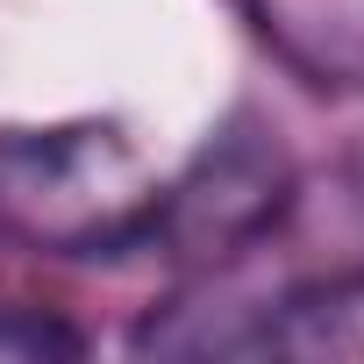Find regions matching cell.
Instances as JSON below:
<instances>
[{"label": "cell", "mask_w": 364, "mask_h": 364, "mask_svg": "<svg viewBox=\"0 0 364 364\" xmlns=\"http://www.w3.org/2000/svg\"><path fill=\"white\" fill-rule=\"evenodd\" d=\"M157 178L122 129H0V229L50 257H107L150 236Z\"/></svg>", "instance_id": "cell-1"}, {"label": "cell", "mask_w": 364, "mask_h": 364, "mask_svg": "<svg viewBox=\"0 0 364 364\" xmlns=\"http://www.w3.org/2000/svg\"><path fill=\"white\" fill-rule=\"evenodd\" d=\"M293 200V178H286V157L279 143L250 136V129H229L222 143H208L186 171L157 186V208H150V236L171 264L193 272H222V264H243L286 215Z\"/></svg>", "instance_id": "cell-2"}]
</instances>
